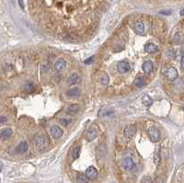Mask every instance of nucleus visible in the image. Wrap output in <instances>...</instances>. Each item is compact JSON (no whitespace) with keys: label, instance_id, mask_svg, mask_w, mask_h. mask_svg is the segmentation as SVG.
Wrapping results in <instances>:
<instances>
[{"label":"nucleus","instance_id":"15","mask_svg":"<svg viewBox=\"0 0 184 183\" xmlns=\"http://www.w3.org/2000/svg\"><path fill=\"white\" fill-rule=\"evenodd\" d=\"M12 135V130L9 128H5L0 131V138L1 139H9Z\"/></svg>","mask_w":184,"mask_h":183},{"label":"nucleus","instance_id":"33","mask_svg":"<svg viewBox=\"0 0 184 183\" xmlns=\"http://www.w3.org/2000/svg\"><path fill=\"white\" fill-rule=\"evenodd\" d=\"M181 70H183V57H181Z\"/></svg>","mask_w":184,"mask_h":183},{"label":"nucleus","instance_id":"34","mask_svg":"<svg viewBox=\"0 0 184 183\" xmlns=\"http://www.w3.org/2000/svg\"><path fill=\"white\" fill-rule=\"evenodd\" d=\"M0 171H1V168H0Z\"/></svg>","mask_w":184,"mask_h":183},{"label":"nucleus","instance_id":"19","mask_svg":"<svg viewBox=\"0 0 184 183\" xmlns=\"http://www.w3.org/2000/svg\"><path fill=\"white\" fill-rule=\"evenodd\" d=\"M145 84H146V81L142 77H138L134 78V85L136 87H138V89H140V87H143L145 86Z\"/></svg>","mask_w":184,"mask_h":183},{"label":"nucleus","instance_id":"16","mask_svg":"<svg viewBox=\"0 0 184 183\" xmlns=\"http://www.w3.org/2000/svg\"><path fill=\"white\" fill-rule=\"evenodd\" d=\"M27 150H28V145H27V143H26L25 141L21 142V143H20V144L17 146V148H16V152H17L18 154H23V153H25Z\"/></svg>","mask_w":184,"mask_h":183},{"label":"nucleus","instance_id":"32","mask_svg":"<svg viewBox=\"0 0 184 183\" xmlns=\"http://www.w3.org/2000/svg\"><path fill=\"white\" fill-rule=\"evenodd\" d=\"M18 4L20 6V8L23 9L24 8V4H23V0H18Z\"/></svg>","mask_w":184,"mask_h":183},{"label":"nucleus","instance_id":"31","mask_svg":"<svg viewBox=\"0 0 184 183\" xmlns=\"http://www.w3.org/2000/svg\"><path fill=\"white\" fill-rule=\"evenodd\" d=\"M6 117H4V116L0 117V124H2V123H6Z\"/></svg>","mask_w":184,"mask_h":183},{"label":"nucleus","instance_id":"3","mask_svg":"<svg viewBox=\"0 0 184 183\" xmlns=\"http://www.w3.org/2000/svg\"><path fill=\"white\" fill-rule=\"evenodd\" d=\"M117 70L120 74H124L131 70V65L127 61H124V60L120 61V62L117 64Z\"/></svg>","mask_w":184,"mask_h":183},{"label":"nucleus","instance_id":"13","mask_svg":"<svg viewBox=\"0 0 184 183\" xmlns=\"http://www.w3.org/2000/svg\"><path fill=\"white\" fill-rule=\"evenodd\" d=\"M145 51L147 53L152 55V53H155V52H156L158 51V47L156 46V44L152 43H148L145 45Z\"/></svg>","mask_w":184,"mask_h":183},{"label":"nucleus","instance_id":"20","mask_svg":"<svg viewBox=\"0 0 184 183\" xmlns=\"http://www.w3.org/2000/svg\"><path fill=\"white\" fill-rule=\"evenodd\" d=\"M109 83H110V77L108 76V74L106 72H104L102 77H100V84L103 87H107Z\"/></svg>","mask_w":184,"mask_h":183},{"label":"nucleus","instance_id":"12","mask_svg":"<svg viewBox=\"0 0 184 183\" xmlns=\"http://www.w3.org/2000/svg\"><path fill=\"white\" fill-rule=\"evenodd\" d=\"M65 66H66V62L63 58L58 59L55 62V64H54V68H55L56 71H63L65 68Z\"/></svg>","mask_w":184,"mask_h":183},{"label":"nucleus","instance_id":"26","mask_svg":"<svg viewBox=\"0 0 184 183\" xmlns=\"http://www.w3.org/2000/svg\"><path fill=\"white\" fill-rule=\"evenodd\" d=\"M174 42L175 43H181L182 40H183V37H182V34L181 33H176V34L174 35Z\"/></svg>","mask_w":184,"mask_h":183},{"label":"nucleus","instance_id":"4","mask_svg":"<svg viewBox=\"0 0 184 183\" xmlns=\"http://www.w3.org/2000/svg\"><path fill=\"white\" fill-rule=\"evenodd\" d=\"M148 135H149V138H150V140L153 142V143H156V142H158V140L160 138L159 131H158V129L156 128V127H151L150 129H149Z\"/></svg>","mask_w":184,"mask_h":183},{"label":"nucleus","instance_id":"14","mask_svg":"<svg viewBox=\"0 0 184 183\" xmlns=\"http://www.w3.org/2000/svg\"><path fill=\"white\" fill-rule=\"evenodd\" d=\"M122 167L125 169V170H131V169L134 167V163L132 158L130 157H127L122 162Z\"/></svg>","mask_w":184,"mask_h":183},{"label":"nucleus","instance_id":"1","mask_svg":"<svg viewBox=\"0 0 184 183\" xmlns=\"http://www.w3.org/2000/svg\"><path fill=\"white\" fill-rule=\"evenodd\" d=\"M107 0H29L30 9L49 21L90 23Z\"/></svg>","mask_w":184,"mask_h":183},{"label":"nucleus","instance_id":"22","mask_svg":"<svg viewBox=\"0 0 184 183\" xmlns=\"http://www.w3.org/2000/svg\"><path fill=\"white\" fill-rule=\"evenodd\" d=\"M80 151H81V148L79 145L77 146H75L73 151H72V157L74 159H77L79 157V155H80Z\"/></svg>","mask_w":184,"mask_h":183},{"label":"nucleus","instance_id":"30","mask_svg":"<svg viewBox=\"0 0 184 183\" xmlns=\"http://www.w3.org/2000/svg\"><path fill=\"white\" fill-rule=\"evenodd\" d=\"M152 182V179L150 177H147V176H146V177L143 178L142 179V183H151Z\"/></svg>","mask_w":184,"mask_h":183},{"label":"nucleus","instance_id":"25","mask_svg":"<svg viewBox=\"0 0 184 183\" xmlns=\"http://www.w3.org/2000/svg\"><path fill=\"white\" fill-rule=\"evenodd\" d=\"M77 180L78 183H87V182H88V179L86 177L85 175H83V174H79V175H77Z\"/></svg>","mask_w":184,"mask_h":183},{"label":"nucleus","instance_id":"18","mask_svg":"<svg viewBox=\"0 0 184 183\" xmlns=\"http://www.w3.org/2000/svg\"><path fill=\"white\" fill-rule=\"evenodd\" d=\"M67 95L71 98H77L81 95V90L78 89V87H74V89H70L67 92Z\"/></svg>","mask_w":184,"mask_h":183},{"label":"nucleus","instance_id":"29","mask_svg":"<svg viewBox=\"0 0 184 183\" xmlns=\"http://www.w3.org/2000/svg\"><path fill=\"white\" fill-rule=\"evenodd\" d=\"M95 61V56H90V58H87V60H85V64L86 65H90V64H93Z\"/></svg>","mask_w":184,"mask_h":183},{"label":"nucleus","instance_id":"11","mask_svg":"<svg viewBox=\"0 0 184 183\" xmlns=\"http://www.w3.org/2000/svg\"><path fill=\"white\" fill-rule=\"evenodd\" d=\"M142 69L146 74L151 73L154 69V64L152 61H146V62L143 64L142 65Z\"/></svg>","mask_w":184,"mask_h":183},{"label":"nucleus","instance_id":"6","mask_svg":"<svg viewBox=\"0 0 184 183\" xmlns=\"http://www.w3.org/2000/svg\"><path fill=\"white\" fill-rule=\"evenodd\" d=\"M136 133V127L134 124H129L124 129V136L127 139H131Z\"/></svg>","mask_w":184,"mask_h":183},{"label":"nucleus","instance_id":"21","mask_svg":"<svg viewBox=\"0 0 184 183\" xmlns=\"http://www.w3.org/2000/svg\"><path fill=\"white\" fill-rule=\"evenodd\" d=\"M78 82H80V77L77 76V74H72L71 77H69V83H70V85L77 84Z\"/></svg>","mask_w":184,"mask_h":183},{"label":"nucleus","instance_id":"23","mask_svg":"<svg viewBox=\"0 0 184 183\" xmlns=\"http://www.w3.org/2000/svg\"><path fill=\"white\" fill-rule=\"evenodd\" d=\"M142 101H143V103H144V105L148 107V106H150L152 104L153 99H152V98L150 96H148V95H145V96L143 97Z\"/></svg>","mask_w":184,"mask_h":183},{"label":"nucleus","instance_id":"17","mask_svg":"<svg viewBox=\"0 0 184 183\" xmlns=\"http://www.w3.org/2000/svg\"><path fill=\"white\" fill-rule=\"evenodd\" d=\"M78 111H79V106L77 104H71L69 107H68L66 113L68 115H75L76 113L78 112Z\"/></svg>","mask_w":184,"mask_h":183},{"label":"nucleus","instance_id":"27","mask_svg":"<svg viewBox=\"0 0 184 183\" xmlns=\"http://www.w3.org/2000/svg\"><path fill=\"white\" fill-rule=\"evenodd\" d=\"M25 89H26L27 92H29V93L31 92L33 90V85L31 83H28L25 86Z\"/></svg>","mask_w":184,"mask_h":183},{"label":"nucleus","instance_id":"7","mask_svg":"<svg viewBox=\"0 0 184 183\" xmlns=\"http://www.w3.org/2000/svg\"><path fill=\"white\" fill-rule=\"evenodd\" d=\"M85 176L88 179H95L98 177V171L94 167H90L86 169Z\"/></svg>","mask_w":184,"mask_h":183},{"label":"nucleus","instance_id":"10","mask_svg":"<svg viewBox=\"0 0 184 183\" xmlns=\"http://www.w3.org/2000/svg\"><path fill=\"white\" fill-rule=\"evenodd\" d=\"M51 134H52V136L53 138H60L61 136L63 135V130L61 129L59 126L57 125H53L52 128H51Z\"/></svg>","mask_w":184,"mask_h":183},{"label":"nucleus","instance_id":"28","mask_svg":"<svg viewBox=\"0 0 184 183\" xmlns=\"http://www.w3.org/2000/svg\"><path fill=\"white\" fill-rule=\"evenodd\" d=\"M70 120H67V119H65V118H62V119H60V123H62L64 126H67L68 124L70 123Z\"/></svg>","mask_w":184,"mask_h":183},{"label":"nucleus","instance_id":"2","mask_svg":"<svg viewBox=\"0 0 184 183\" xmlns=\"http://www.w3.org/2000/svg\"><path fill=\"white\" fill-rule=\"evenodd\" d=\"M34 145H35L38 150L43 151L48 145V140L43 135H39V136L34 138Z\"/></svg>","mask_w":184,"mask_h":183},{"label":"nucleus","instance_id":"24","mask_svg":"<svg viewBox=\"0 0 184 183\" xmlns=\"http://www.w3.org/2000/svg\"><path fill=\"white\" fill-rule=\"evenodd\" d=\"M112 114V111L109 110V109H106V108H102L100 109L99 112V117H102V116H109V115Z\"/></svg>","mask_w":184,"mask_h":183},{"label":"nucleus","instance_id":"9","mask_svg":"<svg viewBox=\"0 0 184 183\" xmlns=\"http://www.w3.org/2000/svg\"><path fill=\"white\" fill-rule=\"evenodd\" d=\"M166 76L170 81H174L176 78H178V71L175 67H169L166 72Z\"/></svg>","mask_w":184,"mask_h":183},{"label":"nucleus","instance_id":"8","mask_svg":"<svg viewBox=\"0 0 184 183\" xmlns=\"http://www.w3.org/2000/svg\"><path fill=\"white\" fill-rule=\"evenodd\" d=\"M97 134H98V130H97V128L95 127V126H92V127H90V128L87 131L86 138H87V141H93L95 138L97 137Z\"/></svg>","mask_w":184,"mask_h":183},{"label":"nucleus","instance_id":"5","mask_svg":"<svg viewBox=\"0 0 184 183\" xmlns=\"http://www.w3.org/2000/svg\"><path fill=\"white\" fill-rule=\"evenodd\" d=\"M133 29L134 30V32L136 34H143L146 30V27L145 23L141 21V20H137V21H134L133 25Z\"/></svg>","mask_w":184,"mask_h":183}]
</instances>
